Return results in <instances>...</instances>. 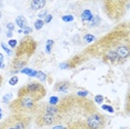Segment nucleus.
Here are the masks:
<instances>
[{"label": "nucleus", "instance_id": "f257e3e1", "mask_svg": "<svg viewBox=\"0 0 130 129\" xmlns=\"http://www.w3.org/2000/svg\"><path fill=\"white\" fill-rule=\"evenodd\" d=\"M84 55L98 58L108 64H122L130 56V41L128 25L126 28L118 27L97 40L89 48L85 49Z\"/></svg>", "mask_w": 130, "mask_h": 129}, {"label": "nucleus", "instance_id": "f03ea898", "mask_svg": "<svg viewBox=\"0 0 130 129\" xmlns=\"http://www.w3.org/2000/svg\"><path fill=\"white\" fill-rule=\"evenodd\" d=\"M38 47L37 41L31 36H25L16 47V55L11 61V72L20 71L27 66L29 59L34 56Z\"/></svg>", "mask_w": 130, "mask_h": 129}, {"label": "nucleus", "instance_id": "7ed1b4c3", "mask_svg": "<svg viewBox=\"0 0 130 129\" xmlns=\"http://www.w3.org/2000/svg\"><path fill=\"white\" fill-rule=\"evenodd\" d=\"M35 122L38 127H49L58 125L59 122V108L57 105L38 104L37 110L34 115Z\"/></svg>", "mask_w": 130, "mask_h": 129}, {"label": "nucleus", "instance_id": "20e7f679", "mask_svg": "<svg viewBox=\"0 0 130 129\" xmlns=\"http://www.w3.org/2000/svg\"><path fill=\"white\" fill-rule=\"evenodd\" d=\"M103 11L111 21H119L129 9V0H102Z\"/></svg>", "mask_w": 130, "mask_h": 129}, {"label": "nucleus", "instance_id": "39448f33", "mask_svg": "<svg viewBox=\"0 0 130 129\" xmlns=\"http://www.w3.org/2000/svg\"><path fill=\"white\" fill-rule=\"evenodd\" d=\"M38 107V102L29 97L22 96L17 97L16 100H12L9 105L11 114H25V115H35Z\"/></svg>", "mask_w": 130, "mask_h": 129}, {"label": "nucleus", "instance_id": "423d86ee", "mask_svg": "<svg viewBox=\"0 0 130 129\" xmlns=\"http://www.w3.org/2000/svg\"><path fill=\"white\" fill-rule=\"evenodd\" d=\"M32 117L25 114H11L0 122V129H29Z\"/></svg>", "mask_w": 130, "mask_h": 129}, {"label": "nucleus", "instance_id": "0eeeda50", "mask_svg": "<svg viewBox=\"0 0 130 129\" xmlns=\"http://www.w3.org/2000/svg\"><path fill=\"white\" fill-rule=\"evenodd\" d=\"M46 95H47L46 88L40 83H29L18 90V97L26 96V97L34 99L37 102L42 100L46 97Z\"/></svg>", "mask_w": 130, "mask_h": 129}, {"label": "nucleus", "instance_id": "6e6552de", "mask_svg": "<svg viewBox=\"0 0 130 129\" xmlns=\"http://www.w3.org/2000/svg\"><path fill=\"white\" fill-rule=\"evenodd\" d=\"M70 87H71V83L68 80H63V81H59V83L56 84L54 89L57 92H67Z\"/></svg>", "mask_w": 130, "mask_h": 129}, {"label": "nucleus", "instance_id": "1a4fd4ad", "mask_svg": "<svg viewBox=\"0 0 130 129\" xmlns=\"http://www.w3.org/2000/svg\"><path fill=\"white\" fill-rule=\"evenodd\" d=\"M46 6V0H31L30 8L32 10H40Z\"/></svg>", "mask_w": 130, "mask_h": 129}, {"label": "nucleus", "instance_id": "9d476101", "mask_svg": "<svg viewBox=\"0 0 130 129\" xmlns=\"http://www.w3.org/2000/svg\"><path fill=\"white\" fill-rule=\"evenodd\" d=\"M16 23L21 29H25L26 27H27V25H28V23H27V19H26L23 16H18V17H17V18H16Z\"/></svg>", "mask_w": 130, "mask_h": 129}, {"label": "nucleus", "instance_id": "9b49d317", "mask_svg": "<svg viewBox=\"0 0 130 129\" xmlns=\"http://www.w3.org/2000/svg\"><path fill=\"white\" fill-rule=\"evenodd\" d=\"M92 13H91V11L90 10H88V9H86L84 10V12L81 13V19H82V21H90L91 19H92Z\"/></svg>", "mask_w": 130, "mask_h": 129}, {"label": "nucleus", "instance_id": "f8f14e48", "mask_svg": "<svg viewBox=\"0 0 130 129\" xmlns=\"http://www.w3.org/2000/svg\"><path fill=\"white\" fill-rule=\"evenodd\" d=\"M21 72H23V74H27L29 75L30 77H36V75H37V71L36 70H32V69H29V68H22L21 70H20Z\"/></svg>", "mask_w": 130, "mask_h": 129}, {"label": "nucleus", "instance_id": "ddd939ff", "mask_svg": "<svg viewBox=\"0 0 130 129\" xmlns=\"http://www.w3.org/2000/svg\"><path fill=\"white\" fill-rule=\"evenodd\" d=\"M100 22H101V19H100V17H98V16L92 17V19L90 20V26L94 27V26H98Z\"/></svg>", "mask_w": 130, "mask_h": 129}, {"label": "nucleus", "instance_id": "4468645a", "mask_svg": "<svg viewBox=\"0 0 130 129\" xmlns=\"http://www.w3.org/2000/svg\"><path fill=\"white\" fill-rule=\"evenodd\" d=\"M43 25H45L43 20H41V19H37L36 21H35V29H37V30H40V29H42Z\"/></svg>", "mask_w": 130, "mask_h": 129}, {"label": "nucleus", "instance_id": "2eb2a0df", "mask_svg": "<svg viewBox=\"0 0 130 129\" xmlns=\"http://www.w3.org/2000/svg\"><path fill=\"white\" fill-rule=\"evenodd\" d=\"M52 46H54V40H47V42H46V51H47V54H51Z\"/></svg>", "mask_w": 130, "mask_h": 129}, {"label": "nucleus", "instance_id": "dca6fc26", "mask_svg": "<svg viewBox=\"0 0 130 129\" xmlns=\"http://www.w3.org/2000/svg\"><path fill=\"white\" fill-rule=\"evenodd\" d=\"M84 40L86 42H92V41H96V37L93 35H90V34H87L86 36L84 37Z\"/></svg>", "mask_w": 130, "mask_h": 129}, {"label": "nucleus", "instance_id": "f3484780", "mask_svg": "<svg viewBox=\"0 0 130 129\" xmlns=\"http://www.w3.org/2000/svg\"><path fill=\"white\" fill-rule=\"evenodd\" d=\"M36 77H37L38 79H39L40 81H42V83H43V81H45L46 79H47V75H46V74H43L42 71H37Z\"/></svg>", "mask_w": 130, "mask_h": 129}, {"label": "nucleus", "instance_id": "a211bd4d", "mask_svg": "<svg viewBox=\"0 0 130 129\" xmlns=\"http://www.w3.org/2000/svg\"><path fill=\"white\" fill-rule=\"evenodd\" d=\"M11 99H12V93H7V95H5L4 97H2V102L4 104H7L8 101H10Z\"/></svg>", "mask_w": 130, "mask_h": 129}, {"label": "nucleus", "instance_id": "6ab92c4d", "mask_svg": "<svg viewBox=\"0 0 130 129\" xmlns=\"http://www.w3.org/2000/svg\"><path fill=\"white\" fill-rule=\"evenodd\" d=\"M59 102V98L58 97H56V96H54V97H50V99H49V104L50 105H57Z\"/></svg>", "mask_w": 130, "mask_h": 129}, {"label": "nucleus", "instance_id": "aec40b11", "mask_svg": "<svg viewBox=\"0 0 130 129\" xmlns=\"http://www.w3.org/2000/svg\"><path fill=\"white\" fill-rule=\"evenodd\" d=\"M88 93H89V91H87V90H80V91L77 92V96L80 97V98H85L88 96Z\"/></svg>", "mask_w": 130, "mask_h": 129}, {"label": "nucleus", "instance_id": "412c9836", "mask_svg": "<svg viewBox=\"0 0 130 129\" xmlns=\"http://www.w3.org/2000/svg\"><path fill=\"white\" fill-rule=\"evenodd\" d=\"M62 20L64 22H71L73 20V16H71V14H68V16H63L62 17Z\"/></svg>", "mask_w": 130, "mask_h": 129}, {"label": "nucleus", "instance_id": "4be33fe9", "mask_svg": "<svg viewBox=\"0 0 130 129\" xmlns=\"http://www.w3.org/2000/svg\"><path fill=\"white\" fill-rule=\"evenodd\" d=\"M8 45L10 46V48H16L17 45H18V42H17V40H14V39H10L9 41H8Z\"/></svg>", "mask_w": 130, "mask_h": 129}, {"label": "nucleus", "instance_id": "5701e85b", "mask_svg": "<svg viewBox=\"0 0 130 129\" xmlns=\"http://www.w3.org/2000/svg\"><path fill=\"white\" fill-rule=\"evenodd\" d=\"M17 83H18V77H17V76H13V77L9 80V85H10V86H14Z\"/></svg>", "mask_w": 130, "mask_h": 129}, {"label": "nucleus", "instance_id": "b1692460", "mask_svg": "<svg viewBox=\"0 0 130 129\" xmlns=\"http://www.w3.org/2000/svg\"><path fill=\"white\" fill-rule=\"evenodd\" d=\"M94 101H96L97 104H101V102L103 101V97L101 95H97L96 97H94Z\"/></svg>", "mask_w": 130, "mask_h": 129}, {"label": "nucleus", "instance_id": "393cba45", "mask_svg": "<svg viewBox=\"0 0 130 129\" xmlns=\"http://www.w3.org/2000/svg\"><path fill=\"white\" fill-rule=\"evenodd\" d=\"M102 109L103 110H107L109 111V112H113V108H112L111 106H108V105H102Z\"/></svg>", "mask_w": 130, "mask_h": 129}, {"label": "nucleus", "instance_id": "a878e982", "mask_svg": "<svg viewBox=\"0 0 130 129\" xmlns=\"http://www.w3.org/2000/svg\"><path fill=\"white\" fill-rule=\"evenodd\" d=\"M6 28H7L9 31H12L13 29H14V25H13L12 22H8L7 25H6Z\"/></svg>", "mask_w": 130, "mask_h": 129}, {"label": "nucleus", "instance_id": "bb28decb", "mask_svg": "<svg viewBox=\"0 0 130 129\" xmlns=\"http://www.w3.org/2000/svg\"><path fill=\"white\" fill-rule=\"evenodd\" d=\"M51 20H52V16H51V14H47V16L45 17V19H43V22H45V23H49Z\"/></svg>", "mask_w": 130, "mask_h": 129}, {"label": "nucleus", "instance_id": "cd10ccee", "mask_svg": "<svg viewBox=\"0 0 130 129\" xmlns=\"http://www.w3.org/2000/svg\"><path fill=\"white\" fill-rule=\"evenodd\" d=\"M32 31V28H30V27H26L25 29H23V32H25V36H28L29 34Z\"/></svg>", "mask_w": 130, "mask_h": 129}, {"label": "nucleus", "instance_id": "c85d7f7f", "mask_svg": "<svg viewBox=\"0 0 130 129\" xmlns=\"http://www.w3.org/2000/svg\"><path fill=\"white\" fill-rule=\"evenodd\" d=\"M52 129H66V127L62 126V125H54Z\"/></svg>", "mask_w": 130, "mask_h": 129}, {"label": "nucleus", "instance_id": "c756f323", "mask_svg": "<svg viewBox=\"0 0 130 129\" xmlns=\"http://www.w3.org/2000/svg\"><path fill=\"white\" fill-rule=\"evenodd\" d=\"M1 46H2V48H4L5 49V51H7V54H11V51H10V49L9 48H7V47H6V45H5V43L4 42H1Z\"/></svg>", "mask_w": 130, "mask_h": 129}, {"label": "nucleus", "instance_id": "7c9ffc66", "mask_svg": "<svg viewBox=\"0 0 130 129\" xmlns=\"http://www.w3.org/2000/svg\"><path fill=\"white\" fill-rule=\"evenodd\" d=\"M47 14H48L47 10H46V11H43V12H40V13H39V18H43V17H46Z\"/></svg>", "mask_w": 130, "mask_h": 129}, {"label": "nucleus", "instance_id": "2f4dec72", "mask_svg": "<svg viewBox=\"0 0 130 129\" xmlns=\"http://www.w3.org/2000/svg\"><path fill=\"white\" fill-rule=\"evenodd\" d=\"M2 81H4V78H2V76H0V87L2 85Z\"/></svg>", "mask_w": 130, "mask_h": 129}, {"label": "nucleus", "instance_id": "473e14b6", "mask_svg": "<svg viewBox=\"0 0 130 129\" xmlns=\"http://www.w3.org/2000/svg\"><path fill=\"white\" fill-rule=\"evenodd\" d=\"M0 68H5V64H4L2 61H0Z\"/></svg>", "mask_w": 130, "mask_h": 129}, {"label": "nucleus", "instance_id": "72a5a7b5", "mask_svg": "<svg viewBox=\"0 0 130 129\" xmlns=\"http://www.w3.org/2000/svg\"><path fill=\"white\" fill-rule=\"evenodd\" d=\"M2 60H4V55L0 54V61H2Z\"/></svg>", "mask_w": 130, "mask_h": 129}, {"label": "nucleus", "instance_id": "f704fd0d", "mask_svg": "<svg viewBox=\"0 0 130 129\" xmlns=\"http://www.w3.org/2000/svg\"><path fill=\"white\" fill-rule=\"evenodd\" d=\"M1 118H2V109L0 108V119H1Z\"/></svg>", "mask_w": 130, "mask_h": 129}, {"label": "nucleus", "instance_id": "c9c22d12", "mask_svg": "<svg viewBox=\"0 0 130 129\" xmlns=\"http://www.w3.org/2000/svg\"><path fill=\"white\" fill-rule=\"evenodd\" d=\"M0 17H1V14H0Z\"/></svg>", "mask_w": 130, "mask_h": 129}, {"label": "nucleus", "instance_id": "e433bc0d", "mask_svg": "<svg viewBox=\"0 0 130 129\" xmlns=\"http://www.w3.org/2000/svg\"><path fill=\"white\" fill-rule=\"evenodd\" d=\"M29 1H31V0H29Z\"/></svg>", "mask_w": 130, "mask_h": 129}]
</instances>
